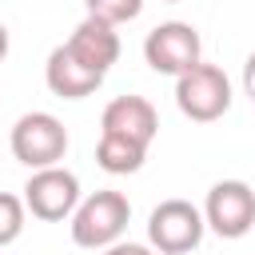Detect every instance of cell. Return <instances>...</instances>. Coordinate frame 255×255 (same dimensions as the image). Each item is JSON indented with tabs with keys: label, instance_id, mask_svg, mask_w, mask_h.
<instances>
[{
	"label": "cell",
	"instance_id": "obj_3",
	"mask_svg": "<svg viewBox=\"0 0 255 255\" xmlns=\"http://www.w3.org/2000/svg\"><path fill=\"white\" fill-rule=\"evenodd\" d=\"M68 151V128L52 112H28L12 128V155L24 167H52Z\"/></svg>",
	"mask_w": 255,
	"mask_h": 255
},
{
	"label": "cell",
	"instance_id": "obj_15",
	"mask_svg": "<svg viewBox=\"0 0 255 255\" xmlns=\"http://www.w3.org/2000/svg\"><path fill=\"white\" fill-rule=\"evenodd\" d=\"M243 92L255 100V52L247 56V64H243Z\"/></svg>",
	"mask_w": 255,
	"mask_h": 255
},
{
	"label": "cell",
	"instance_id": "obj_7",
	"mask_svg": "<svg viewBox=\"0 0 255 255\" xmlns=\"http://www.w3.org/2000/svg\"><path fill=\"white\" fill-rule=\"evenodd\" d=\"M203 223L219 239H243L251 231V223H255V191L243 179H219L207 191Z\"/></svg>",
	"mask_w": 255,
	"mask_h": 255
},
{
	"label": "cell",
	"instance_id": "obj_6",
	"mask_svg": "<svg viewBox=\"0 0 255 255\" xmlns=\"http://www.w3.org/2000/svg\"><path fill=\"white\" fill-rule=\"evenodd\" d=\"M199 52H203L199 32L191 24H183V20H167V24L151 28L147 40H143V60L159 76H179V72L195 68L199 64Z\"/></svg>",
	"mask_w": 255,
	"mask_h": 255
},
{
	"label": "cell",
	"instance_id": "obj_17",
	"mask_svg": "<svg viewBox=\"0 0 255 255\" xmlns=\"http://www.w3.org/2000/svg\"><path fill=\"white\" fill-rule=\"evenodd\" d=\"M167 4H175V0H167Z\"/></svg>",
	"mask_w": 255,
	"mask_h": 255
},
{
	"label": "cell",
	"instance_id": "obj_11",
	"mask_svg": "<svg viewBox=\"0 0 255 255\" xmlns=\"http://www.w3.org/2000/svg\"><path fill=\"white\" fill-rule=\"evenodd\" d=\"M143 159H147V143H135V139H124V135L100 131L96 163H100L108 175H131V171L143 167Z\"/></svg>",
	"mask_w": 255,
	"mask_h": 255
},
{
	"label": "cell",
	"instance_id": "obj_16",
	"mask_svg": "<svg viewBox=\"0 0 255 255\" xmlns=\"http://www.w3.org/2000/svg\"><path fill=\"white\" fill-rule=\"evenodd\" d=\"M4 56H8V28L0 24V60H4Z\"/></svg>",
	"mask_w": 255,
	"mask_h": 255
},
{
	"label": "cell",
	"instance_id": "obj_13",
	"mask_svg": "<svg viewBox=\"0 0 255 255\" xmlns=\"http://www.w3.org/2000/svg\"><path fill=\"white\" fill-rule=\"evenodd\" d=\"M88 4V16H100L108 24H128L143 12V0H84Z\"/></svg>",
	"mask_w": 255,
	"mask_h": 255
},
{
	"label": "cell",
	"instance_id": "obj_12",
	"mask_svg": "<svg viewBox=\"0 0 255 255\" xmlns=\"http://www.w3.org/2000/svg\"><path fill=\"white\" fill-rule=\"evenodd\" d=\"M24 231V199L12 191H0V247L16 243Z\"/></svg>",
	"mask_w": 255,
	"mask_h": 255
},
{
	"label": "cell",
	"instance_id": "obj_9",
	"mask_svg": "<svg viewBox=\"0 0 255 255\" xmlns=\"http://www.w3.org/2000/svg\"><path fill=\"white\" fill-rule=\"evenodd\" d=\"M100 131L124 135V139H135V143H147V147H151V139H155V131H159V116H155V108H151L143 96H116V100L104 108Z\"/></svg>",
	"mask_w": 255,
	"mask_h": 255
},
{
	"label": "cell",
	"instance_id": "obj_2",
	"mask_svg": "<svg viewBox=\"0 0 255 255\" xmlns=\"http://www.w3.org/2000/svg\"><path fill=\"white\" fill-rule=\"evenodd\" d=\"M175 104L195 124H211V120L227 116V108H231V80H227V72L215 68V64H203V60L195 68L179 72L175 76Z\"/></svg>",
	"mask_w": 255,
	"mask_h": 255
},
{
	"label": "cell",
	"instance_id": "obj_5",
	"mask_svg": "<svg viewBox=\"0 0 255 255\" xmlns=\"http://www.w3.org/2000/svg\"><path fill=\"white\" fill-rule=\"evenodd\" d=\"M76 203H80V179L68 167H60V163L36 167L28 175V183H24V207L36 219H44V223L68 219L76 211Z\"/></svg>",
	"mask_w": 255,
	"mask_h": 255
},
{
	"label": "cell",
	"instance_id": "obj_8",
	"mask_svg": "<svg viewBox=\"0 0 255 255\" xmlns=\"http://www.w3.org/2000/svg\"><path fill=\"white\" fill-rule=\"evenodd\" d=\"M68 52H72L84 68L108 76V68L120 60V32H116V24H108V20H100V16H84V20L76 24V32L68 36Z\"/></svg>",
	"mask_w": 255,
	"mask_h": 255
},
{
	"label": "cell",
	"instance_id": "obj_14",
	"mask_svg": "<svg viewBox=\"0 0 255 255\" xmlns=\"http://www.w3.org/2000/svg\"><path fill=\"white\" fill-rule=\"evenodd\" d=\"M104 255H151V247H143V243H112V247H104Z\"/></svg>",
	"mask_w": 255,
	"mask_h": 255
},
{
	"label": "cell",
	"instance_id": "obj_1",
	"mask_svg": "<svg viewBox=\"0 0 255 255\" xmlns=\"http://www.w3.org/2000/svg\"><path fill=\"white\" fill-rule=\"evenodd\" d=\"M128 219H131L128 195H120V191H96L84 203H76V211H72V243L88 247V251L112 247L128 231Z\"/></svg>",
	"mask_w": 255,
	"mask_h": 255
},
{
	"label": "cell",
	"instance_id": "obj_4",
	"mask_svg": "<svg viewBox=\"0 0 255 255\" xmlns=\"http://www.w3.org/2000/svg\"><path fill=\"white\" fill-rule=\"evenodd\" d=\"M203 211L187 199H163L147 215V243L163 255H187L203 239Z\"/></svg>",
	"mask_w": 255,
	"mask_h": 255
},
{
	"label": "cell",
	"instance_id": "obj_10",
	"mask_svg": "<svg viewBox=\"0 0 255 255\" xmlns=\"http://www.w3.org/2000/svg\"><path fill=\"white\" fill-rule=\"evenodd\" d=\"M44 80H48V88H52L60 100H84V96H92V92L104 84V76L92 72V68H84V64L68 52V44H60V48L48 52Z\"/></svg>",
	"mask_w": 255,
	"mask_h": 255
}]
</instances>
